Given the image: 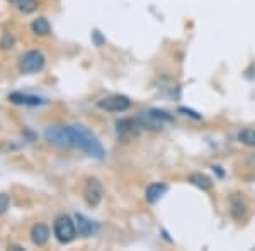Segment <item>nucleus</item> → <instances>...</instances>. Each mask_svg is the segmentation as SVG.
Masks as SVG:
<instances>
[{"instance_id": "obj_1", "label": "nucleus", "mask_w": 255, "mask_h": 251, "mask_svg": "<svg viewBox=\"0 0 255 251\" xmlns=\"http://www.w3.org/2000/svg\"><path fill=\"white\" fill-rule=\"evenodd\" d=\"M51 145L60 148H77L96 160L106 158V150L97 136L85 126H51L44 131Z\"/></svg>"}, {"instance_id": "obj_2", "label": "nucleus", "mask_w": 255, "mask_h": 251, "mask_svg": "<svg viewBox=\"0 0 255 251\" xmlns=\"http://www.w3.org/2000/svg\"><path fill=\"white\" fill-rule=\"evenodd\" d=\"M53 234H55L56 240H58L60 243H63V245L72 243L77 236L75 221H73L70 216H67V214L58 216L55 219V222H53Z\"/></svg>"}, {"instance_id": "obj_3", "label": "nucleus", "mask_w": 255, "mask_h": 251, "mask_svg": "<svg viewBox=\"0 0 255 251\" xmlns=\"http://www.w3.org/2000/svg\"><path fill=\"white\" fill-rule=\"evenodd\" d=\"M46 58L39 49H31L26 51L22 56L19 58V70L26 75H32V73H38L44 68Z\"/></svg>"}, {"instance_id": "obj_4", "label": "nucleus", "mask_w": 255, "mask_h": 251, "mask_svg": "<svg viewBox=\"0 0 255 251\" xmlns=\"http://www.w3.org/2000/svg\"><path fill=\"white\" fill-rule=\"evenodd\" d=\"M139 124L141 127H150V129H162L163 126L168 122L174 121V117L170 116L165 110H158V109H150L145 112L139 114Z\"/></svg>"}, {"instance_id": "obj_5", "label": "nucleus", "mask_w": 255, "mask_h": 251, "mask_svg": "<svg viewBox=\"0 0 255 251\" xmlns=\"http://www.w3.org/2000/svg\"><path fill=\"white\" fill-rule=\"evenodd\" d=\"M102 197H104V188L102 183L97 178H87L84 185V199L87 202L89 207H97L102 202Z\"/></svg>"}, {"instance_id": "obj_6", "label": "nucleus", "mask_w": 255, "mask_h": 251, "mask_svg": "<svg viewBox=\"0 0 255 251\" xmlns=\"http://www.w3.org/2000/svg\"><path fill=\"white\" fill-rule=\"evenodd\" d=\"M97 107L106 112H125L131 107V100L126 95H113L99 100Z\"/></svg>"}, {"instance_id": "obj_7", "label": "nucleus", "mask_w": 255, "mask_h": 251, "mask_svg": "<svg viewBox=\"0 0 255 251\" xmlns=\"http://www.w3.org/2000/svg\"><path fill=\"white\" fill-rule=\"evenodd\" d=\"M9 100L12 104L17 105H29V107H36V105H43L44 100L38 95H29V93H22V92H12L9 95Z\"/></svg>"}, {"instance_id": "obj_8", "label": "nucleus", "mask_w": 255, "mask_h": 251, "mask_svg": "<svg viewBox=\"0 0 255 251\" xmlns=\"http://www.w3.org/2000/svg\"><path fill=\"white\" fill-rule=\"evenodd\" d=\"M49 240V228L43 222H38L31 228V241L36 246H44Z\"/></svg>"}, {"instance_id": "obj_9", "label": "nucleus", "mask_w": 255, "mask_h": 251, "mask_svg": "<svg viewBox=\"0 0 255 251\" xmlns=\"http://www.w3.org/2000/svg\"><path fill=\"white\" fill-rule=\"evenodd\" d=\"M75 226H77V233L84 238H89L96 233V224L85 217L84 214H75Z\"/></svg>"}, {"instance_id": "obj_10", "label": "nucleus", "mask_w": 255, "mask_h": 251, "mask_svg": "<svg viewBox=\"0 0 255 251\" xmlns=\"http://www.w3.org/2000/svg\"><path fill=\"white\" fill-rule=\"evenodd\" d=\"M168 187L165 183H160V182H155V183H150L146 187V192H145V199L148 200L150 204H155L162 199L163 195L167 193Z\"/></svg>"}, {"instance_id": "obj_11", "label": "nucleus", "mask_w": 255, "mask_h": 251, "mask_svg": "<svg viewBox=\"0 0 255 251\" xmlns=\"http://www.w3.org/2000/svg\"><path fill=\"white\" fill-rule=\"evenodd\" d=\"M189 182L194 185V187L201 188V190H211L213 188V180L209 178L208 175L199 173V171H196V173H192L189 176Z\"/></svg>"}, {"instance_id": "obj_12", "label": "nucleus", "mask_w": 255, "mask_h": 251, "mask_svg": "<svg viewBox=\"0 0 255 251\" xmlns=\"http://www.w3.org/2000/svg\"><path fill=\"white\" fill-rule=\"evenodd\" d=\"M31 29H32V32H34L36 36H48V34H51V26H49V22H48L46 17H38V19L32 20Z\"/></svg>"}, {"instance_id": "obj_13", "label": "nucleus", "mask_w": 255, "mask_h": 251, "mask_svg": "<svg viewBox=\"0 0 255 251\" xmlns=\"http://www.w3.org/2000/svg\"><path fill=\"white\" fill-rule=\"evenodd\" d=\"M230 212H232V216L235 217V219H242V217L245 216L247 205H245L244 200H242V197H233V199H232V209H230Z\"/></svg>"}, {"instance_id": "obj_14", "label": "nucleus", "mask_w": 255, "mask_h": 251, "mask_svg": "<svg viewBox=\"0 0 255 251\" xmlns=\"http://www.w3.org/2000/svg\"><path fill=\"white\" fill-rule=\"evenodd\" d=\"M238 141L245 146L255 148V129H244L238 134Z\"/></svg>"}, {"instance_id": "obj_15", "label": "nucleus", "mask_w": 255, "mask_h": 251, "mask_svg": "<svg viewBox=\"0 0 255 251\" xmlns=\"http://www.w3.org/2000/svg\"><path fill=\"white\" fill-rule=\"evenodd\" d=\"M17 7L24 14H31V12H34L38 9V0H20L17 3Z\"/></svg>"}, {"instance_id": "obj_16", "label": "nucleus", "mask_w": 255, "mask_h": 251, "mask_svg": "<svg viewBox=\"0 0 255 251\" xmlns=\"http://www.w3.org/2000/svg\"><path fill=\"white\" fill-rule=\"evenodd\" d=\"M12 46H14V38H10L9 34H5L2 38V41H0V48H2V49H10Z\"/></svg>"}, {"instance_id": "obj_17", "label": "nucleus", "mask_w": 255, "mask_h": 251, "mask_svg": "<svg viewBox=\"0 0 255 251\" xmlns=\"http://www.w3.org/2000/svg\"><path fill=\"white\" fill-rule=\"evenodd\" d=\"M9 195H5V193H0V214H3L7 211V207H9Z\"/></svg>"}, {"instance_id": "obj_18", "label": "nucleus", "mask_w": 255, "mask_h": 251, "mask_svg": "<svg viewBox=\"0 0 255 251\" xmlns=\"http://www.w3.org/2000/svg\"><path fill=\"white\" fill-rule=\"evenodd\" d=\"M179 112H184V114H186V116H191L192 119H197V121H199V119H201L199 114L192 112L191 109H186V107H179Z\"/></svg>"}, {"instance_id": "obj_19", "label": "nucleus", "mask_w": 255, "mask_h": 251, "mask_svg": "<svg viewBox=\"0 0 255 251\" xmlns=\"http://www.w3.org/2000/svg\"><path fill=\"white\" fill-rule=\"evenodd\" d=\"M9 2H10V3H14V5H17V3L20 2V0H9Z\"/></svg>"}]
</instances>
